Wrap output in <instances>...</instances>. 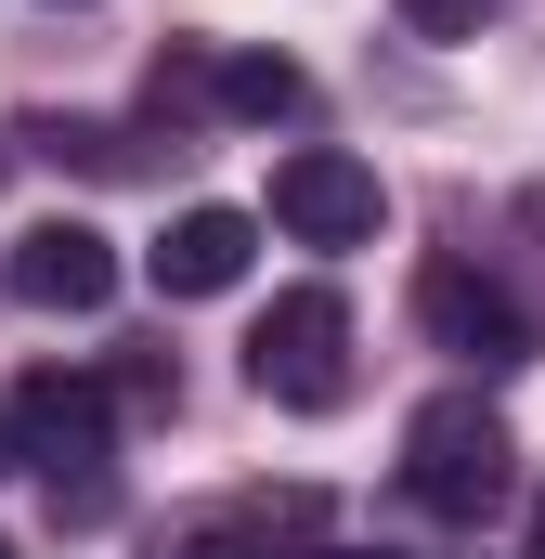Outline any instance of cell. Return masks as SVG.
Instances as JSON below:
<instances>
[{
  "label": "cell",
  "instance_id": "cell-1",
  "mask_svg": "<svg viewBox=\"0 0 545 559\" xmlns=\"http://www.w3.org/2000/svg\"><path fill=\"white\" fill-rule=\"evenodd\" d=\"M507 481H520V442L481 391H428L403 417V495L428 521H481V508H507Z\"/></svg>",
  "mask_w": 545,
  "mask_h": 559
},
{
  "label": "cell",
  "instance_id": "cell-2",
  "mask_svg": "<svg viewBox=\"0 0 545 559\" xmlns=\"http://www.w3.org/2000/svg\"><path fill=\"white\" fill-rule=\"evenodd\" d=\"M0 442L52 481V508H92V495H105V455H118V391L78 378V365H39V378H13Z\"/></svg>",
  "mask_w": 545,
  "mask_h": 559
},
{
  "label": "cell",
  "instance_id": "cell-3",
  "mask_svg": "<svg viewBox=\"0 0 545 559\" xmlns=\"http://www.w3.org/2000/svg\"><path fill=\"white\" fill-rule=\"evenodd\" d=\"M247 378H261V404H286V417L351 404V299L338 286H286L261 325H247Z\"/></svg>",
  "mask_w": 545,
  "mask_h": 559
},
{
  "label": "cell",
  "instance_id": "cell-4",
  "mask_svg": "<svg viewBox=\"0 0 545 559\" xmlns=\"http://www.w3.org/2000/svg\"><path fill=\"white\" fill-rule=\"evenodd\" d=\"M312 105V79L286 66V52H156V118L182 131V118H247V131H272V118H299Z\"/></svg>",
  "mask_w": 545,
  "mask_h": 559
},
{
  "label": "cell",
  "instance_id": "cell-5",
  "mask_svg": "<svg viewBox=\"0 0 545 559\" xmlns=\"http://www.w3.org/2000/svg\"><path fill=\"white\" fill-rule=\"evenodd\" d=\"M272 222H286L299 248H377L390 195H377V169H364V156L299 143V156H272Z\"/></svg>",
  "mask_w": 545,
  "mask_h": 559
},
{
  "label": "cell",
  "instance_id": "cell-6",
  "mask_svg": "<svg viewBox=\"0 0 545 559\" xmlns=\"http://www.w3.org/2000/svg\"><path fill=\"white\" fill-rule=\"evenodd\" d=\"M0 286H13L26 312H105V299H118V235H105V222H26L13 261H0Z\"/></svg>",
  "mask_w": 545,
  "mask_h": 559
},
{
  "label": "cell",
  "instance_id": "cell-7",
  "mask_svg": "<svg viewBox=\"0 0 545 559\" xmlns=\"http://www.w3.org/2000/svg\"><path fill=\"white\" fill-rule=\"evenodd\" d=\"M415 312H428V338L468 352V365H520V352H533L520 299H507L494 274H468V261H428V274H415Z\"/></svg>",
  "mask_w": 545,
  "mask_h": 559
},
{
  "label": "cell",
  "instance_id": "cell-8",
  "mask_svg": "<svg viewBox=\"0 0 545 559\" xmlns=\"http://www.w3.org/2000/svg\"><path fill=\"white\" fill-rule=\"evenodd\" d=\"M247 261H261V222H247V209H182V222L143 248L156 299H221V286H247Z\"/></svg>",
  "mask_w": 545,
  "mask_h": 559
},
{
  "label": "cell",
  "instance_id": "cell-9",
  "mask_svg": "<svg viewBox=\"0 0 545 559\" xmlns=\"http://www.w3.org/2000/svg\"><path fill=\"white\" fill-rule=\"evenodd\" d=\"M26 156H52V169H143V143L105 131V118H26Z\"/></svg>",
  "mask_w": 545,
  "mask_h": 559
},
{
  "label": "cell",
  "instance_id": "cell-10",
  "mask_svg": "<svg viewBox=\"0 0 545 559\" xmlns=\"http://www.w3.org/2000/svg\"><path fill=\"white\" fill-rule=\"evenodd\" d=\"M390 13H403L415 39H468V26H481V13H494V0H390Z\"/></svg>",
  "mask_w": 545,
  "mask_h": 559
},
{
  "label": "cell",
  "instance_id": "cell-11",
  "mask_svg": "<svg viewBox=\"0 0 545 559\" xmlns=\"http://www.w3.org/2000/svg\"><path fill=\"white\" fill-rule=\"evenodd\" d=\"M533 559H545V521H533Z\"/></svg>",
  "mask_w": 545,
  "mask_h": 559
},
{
  "label": "cell",
  "instance_id": "cell-12",
  "mask_svg": "<svg viewBox=\"0 0 545 559\" xmlns=\"http://www.w3.org/2000/svg\"><path fill=\"white\" fill-rule=\"evenodd\" d=\"M0 468H13V442H0Z\"/></svg>",
  "mask_w": 545,
  "mask_h": 559
},
{
  "label": "cell",
  "instance_id": "cell-13",
  "mask_svg": "<svg viewBox=\"0 0 545 559\" xmlns=\"http://www.w3.org/2000/svg\"><path fill=\"white\" fill-rule=\"evenodd\" d=\"M325 559H351V547H325Z\"/></svg>",
  "mask_w": 545,
  "mask_h": 559
},
{
  "label": "cell",
  "instance_id": "cell-14",
  "mask_svg": "<svg viewBox=\"0 0 545 559\" xmlns=\"http://www.w3.org/2000/svg\"><path fill=\"white\" fill-rule=\"evenodd\" d=\"M0 559H13V547H0Z\"/></svg>",
  "mask_w": 545,
  "mask_h": 559
}]
</instances>
